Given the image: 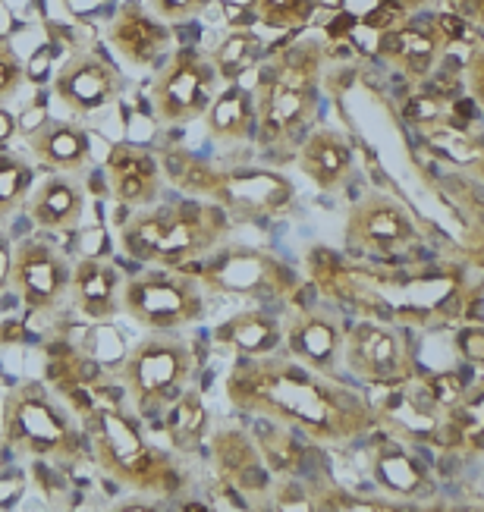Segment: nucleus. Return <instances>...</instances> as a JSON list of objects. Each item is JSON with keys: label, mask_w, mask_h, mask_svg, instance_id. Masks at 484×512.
I'll list each match as a JSON object with an SVG mask.
<instances>
[{"label": "nucleus", "mask_w": 484, "mask_h": 512, "mask_svg": "<svg viewBox=\"0 0 484 512\" xmlns=\"http://www.w3.org/2000/svg\"><path fill=\"white\" fill-rule=\"evenodd\" d=\"M227 396L242 412H258L280 425L305 428L324 440L356 437L371 425L368 403H359L352 393L318 381L312 371L271 355L239 359L227 377Z\"/></svg>", "instance_id": "obj_1"}, {"label": "nucleus", "mask_w": 484, "mask_h": 512, "mask_svg": "<svg viewBox=\"0 0 484 512\" xmlns=\"http://www.w3.org/2000/svg\"><path fill=\"white\" fill-rule=\"evenodd\" d=\"M82 431L98 469L123 487L148 497H176L183 491V472L164 450L145 440L139 421L120 406H104L82 418Z\"/></svg>", "instance_id": "obj_2"}, {"label": "nucleus", "mask_w": 484, "mask_h": 512, "mask_svg": "<svg viewBox=\"0 0 484 512\" xmlns=\"http://www.w3.org/2000/svg\"><path fill=\"white\" fill-rule=\"evenodd\" d=\"M321 48L315 41H293L283 48L258 79V139L264 148L299 142L318 107Z\"/></svg>", "instance_id": "obj_3"}, {"label": "nucleus", "mask_w": 484, "mask_h": 512, "mask_svg": "<svg viewBox=\"0 0 484 512\" xmlns=\"http://www.w3.org/2000/svg\"><path fill=\"white\" fill-rule=\"evenodd\" d=\"M0 437H4V447L32 459H73L79 453L76 428L38 381L7 393Z\"/></svg>", "instance_id": "obj_4"}, {"label": "nucleus", "mask_w": 484, "mask_h": 512, "mask_svg": "<svg viewBox=\"0 0 484 512\" xmlns=\"http://www.w3.org/2000/svg\"><path fill=\"white\" fill-rule=\"evenodd\" d=\"M195 371L192 346L173 333H148L120 362V384L142 412L170 406Z\"/></svg>", "instance_id": "obj_5"}, {"label": "nucleus", "mask_w": 484, "mask_h": 512, "mask_svg": "<svg viewBox=\"0 0 484 512\" xmlns=\"http://www.w3.org/2000/svg\"><path fill=\"white\" fill-rule=\"evenodd\" d=\"M120 311L151 333H173L205 318V293L192 274L158 267L120 286Z\"/></svg>", "instance_id": "obj_6"}, {"label": "nucleus", "mask_w": 484, "mask_h": 512, "mask_svg": "<svg viewBox=\"0 0 484 512\" xmlns=\"http://www.w3.org/2000/svg\"><path fill=\"white\" fill-rule=\"evenodd\" d=\"M189 274L198 277L205 289L220 296H249V299H280L296 289L293 274L280 261L252 249H217Z\"/></svg>", "instance_id": "obj_7"}, {"label": "nucleus", "mask_w": 484, "mask_h": 512, "mask_svg": "<svg viewBox=\"0 0 484 512\" xmlns=\"http://www.w3.org/2000/svg\"><path fill=\"white\" fill-rule=\"evenodd\" d=\"M217 95V70L211 57L192 48H180L161 76L154 79L151 101L158 110V120L167 126H183L208 114V107Z\"/></svg>", "instance_id": "obj_8"}, {"label": "nucleus", "mask_w": 484, "mask_h": 512, "mask_svg": "<svg viewBox=\"0 0 484 512\" xmlns=\"http://www.w3.org/2000/svg\"><path fill=\"white\" fill-rule=\"evenodd\" d=\"M227 233V211L214 202H170L167 230L158 242L154 267H176L189 274L224 242Z\"/></svg>", "instance_id": "obj_9"}, {"label": "nucleus", "mask_w": 484, "mask_h": 512, "mask_svg": "<svg viewBox=\"0 0 484 512\" xmlns=\"http://www.w3.org/2000/svg\"><path fill=\"white\" fill-rule=\"evenodd\" d=\"M70 280H73L70 264L48 242L22 239L13 249L10 286L16 289L19 302L29 311H54L70 296Z\"/></svg>", "instance_id": "obj_10"}, {"label": "nucleus", "mask_w": 484, "mask_h": 512, "mask_svg": "<svg viewBox=\"0 0 484 512\" xmlns=\"http://www.w3.org/2000/svg\"><path fill=\"white\" fill-rule=\"evenodd\" d=\"M290 180L271 170H227L214 176L208 198L233 217H274L293 205Z\"/></svg>", "instance_id": "obj_11"}, {"label": "nucleus", "mask_w": 484, "mask_h": 512, "mask_svg": "<svg viewBox=\"0 0 484 512\" xmlns=\"http://www.w3.org/2000/svg\"><path fill=\"white\" fill-rule=\"evenodd\" d=\"M349 239L374 255H400L418 242V230L393 198L368 195L349 214Z\"/></svg>", "instance_id": "obj_12"}, {"label": "nucleus", "mask_w": 484, "mask_h": 512, "mask_svg": "<svg viewBox=\"0 0 484 512\" xmlns=\"http://www.w3.org/2000/svg\"><path fill=\"white\" fill-rule=\"evenodd\" d=\"M346 362L365 381L378 384H406L412 377V359L403 340L381 324H356L346 337Z\"/></svg>", "instance_id": "obj_13"}, {"label": "nucleus", "mask_w": 484, "mask_h": 512, "mask_svg": "<svg viewBox=\"0 0 484 512\" xmlns=\"http://www.w3.org/2000/svg\"><path fill=\"white\" fill-rule=\"evenodd\" d=\"M54 92L76 117H92L120 95V76L95 54H76L60 66Z\"/></svg>", "instance_id": "obj_14"}, {"label": "nucleus", "mask_w": 484, "mask_h": 512, "mask_svg": "<svg viewBox=\"0 0 484 512\" xmlns=\"http://www.w3.org/2000/svg\"><path fill=\"white\" fill-rule=\"evenodd\" d=\"M107 44L129 66H151L167 54L170 29L161 16H154L142 0H126L107 26Z\"/></svg>", "instance_id": "obj_15"}, {"label": "nucleus", "mask_w": 484, "mask_h": 512, "mask_svg": "<svg viewBox=\"0 0 484 512\" xmlns=\"http://www.w3.org/2000/svg\"><path fill=\"white\" fill-rule=\"evenodd\" d=\"M107 183L110 192L120 205L126 208H151L158 205L164 180L161 167L148 151L132 148V145H117L107 154Z\"/></svg>", "instance_id": "obj_16"}, {"label": "nucleus", "mask_w": 484, "mask_h": 512, "mask_svg": "<svg viewBox=\"0 0 484 512\" xmlns=\"http://www.w3.org/2000/svg\"><path fill=\"white\" fill-rule=\"evenodd\" d=\"M211 450L220 478H224V484L236 487L242 497H258L268 491V465H264V456L252 437L236 428H224L214 434Z\"/></svg>", "instance_id": "obj_17"}, {"label": "nucleus", "mask_w": 484, "mask_h": 512, "mask_svg": "<svg viewBox=\"0 0 484 512\" xmlns=\"http://www.w3.org/2000/svg\"><path fill=\"white\" fill-rule=\"evenodd\" d=\"M32 154L51 173L79 176L92 167V139L79 123L70 120H48L29 136Z\"/></svg>", "instance_id": "obj_18"}, {"label": "nucleus", "mask_w": 484, "mask_h": 512, "mask_svg": "<svg viewBox=\"0 0 484 512\" xmlns=\"http://www.w3.org/2000/svg\"><path fill=\"white\" fill-rule=\"evenodd\" d=\"M29 217L41 230H76L85 214V189L66 173L44 176L38 186L29 192Z\"/></svg>", "instance_id": "obj_19"}, {"label": "nucleus", "mask_w": 484, "mask_h": 512, "mask_svg": "<svg viewBox=\"0 0 484 512\" xmlns=\"http://www.w3.org/2000/svg\"><path fill=\"white\" fill-rule=\"evenodd\" d=\"M70 299L76 311L88 321H110L120 311V274L104 258H82L73 267Z\"/></svg>", "instance_id": "obj_20"}, {"label": "nucleus", "mask_w": 484, "mask_h": 512, "mask_svg": "<svg viewBox=\"0 0 484 512\" xmlns=\"http://www.w3.org/2000/svg\"><path fill=\"white\" fill-rule=\"evenodd\" d=\"M299 164L305 176H312V183L324 192H334L346 186L349 173H352V151L343 142V136L330 129H318L305 139Z\"/></svg>", "instance_id": "obj_21"}, {"label": "nucleus", "mask_w": 484, "mask_h": 512, "mask_svg": "<svg viewBox=\"0 0 484 512\" xmlns=\"http://www.w3.org/2000/svg\"><path fill=\"white\" fill-rule=\"evenodd\" d=\"M255 117H258L255 114V95L246 85L227 82L224 92L214 95L208 114H205V123H208L211 139H217L220 145H239L252 136Z\"/></svg>", "instance_id": "obj_22"}, {"label": "nucleus", "mask_w": 484, "mask_h": 512, "mask_svg": "<svg viewBox=\"0 0 484 512\" xmlns=\"http://www.w3.org/2000/svg\"><path fill=\"white\" fill-rule=\"evenodd\" d=\"M214 340L217 346L236 352L239 359H261V355H271L280 346L283 333L274 318L252 308V311H239L227 324H220Z\"/></svg>", "instance_id": "obj_23"}, {"label": "nucleus", "mask_w": 484, "mask_h": 512, "mask_svg": "<svg viewBox=\"0 0 484 512\" xmlns=\"http://www.w3.org/2000/svg\"><path fill=\"white\" fill-rule=\"evenodd\" d=\"M437 48H440V35L431 26H400L381 32V54L393 66H400L409 79H422L431 73Z\"/></svg>", "instance_id": "obj_24"}, {"label": "nucleus", "mask_w": 484, "mask_h": 512, "mask_svg": "<svg viewBox=\"0 0 484 512\" xmlns=\"http://www.w3.org/2000/svg\"><path fill=\"white\" fill-rule=\"evenodd\" d=\"M290 352L305 365H312L315 371L330 374L337 368L340 359V330L330 318H321L315 311H305V315L290 327Z\"/></svg>", "instance_id": "obj_25"}, {"label": "nucleus", "mask_w": 484, "mask_h": 512, "mask_svg": "<svg viewBox=\"0 0 484 512\" xmlns=\"http://www.w3.org/2000/svg\"><path fill=\"white\" fill-rule=\"evenodd\" d=\"M374 478L396 497H418L431 491L425 465L412 459L403 447H396V443H387L374 456Z\"/></svg>", "instance_id": "obj_26"}, {"label": "nucleus", "mask_w": 484, "mask_h": 512, "mask_svg": "<svg viewBox=\"0 0 484 512\" xmlns=\"http://www.w3.org/2000/svg\"><path fill=\"white\" fill-rule=\"evenodd\" d=\"M167 217H170V205L139 208L120 227L123 252L139 264H154V258H158V242L167 230Z\"/></svg>", "instance_id": "obj_27"}, {"label": "nucleus", "mask_w": 484, "mask_h": 512, "mask_svg": "<svg viewBox=\"0 0 484 512\" xmlns=\"http://www.w3.org/2000/svg\"><path fill=\"white\" fill-rule=\"evenodd\" d=\"M208 431V409L198 390H183L167 406V437L176 450H195Z\"/></svg>", "instance_id": "obj_28"}, {"label": "nucleus", "mask_w": 484, "mask_h": 512, "mask_svg": "<svg viewBox=\"0 0 484 512\" xmlns=\"http://www.w3.org/2000/svg\"><path fill=\"white\" fill-rule=\"evenodd\" d=\"M255 443L264 456V462L271 465L274 472H299L302 462H305V453L302 447L293 440V431L290 428H280V421L268 418V421H258L255 428Z\"/></svg>", "instance_id": "obj_29"}, {"label": "nucleus", "mask_w": 484, "mask_h": 512, "mask_svg": "<svg viewBox=\"0 0 484 512\" xmlns=\"http://www.w3.org/2000/svg\"><path fill=\"white\" fill-rule=\"evenodd\" d=\"M261 54V41L252 32H230L224 41L217 44L211 63L217 70V79L224 82H239L242 73H249L252 66L258 63Z\"/></svg>", "instance_id": "obj_30"}, {"label": "nucleus", "mask_w": 484, "mask_h": 512, "mask_svg": "<svg viewBox=\"0 0 484 512\" xmlns=\"http://www.w3.org/2000/svg\"><path fill=\"white\" fill-rule=\"evenodd\" d=\"M35 186V170L16 158V154L0 151V220H7L19 205L29 202Z\"/></svg>", "instance_id": "obj_31"}, {"label": "nucleus", "mask_w": 484, "mask_h": 512, "mask_svg": "<svg viewBox=\"0 0 484 512\" xmlns=\"http://www.w3.org/2000/svg\"><path fill=\"white\" fill-rule=\"evenodd\" d=\"M315 0H255V13L268 29H293L312 16Z\"/></svg>", "instance_id": "obj_32"}, {"label": "nucleus", "mask_w": 484, "mask_h": 512, "mask_svg": "<svg viewBox=\"0 0 484 512\" xmlns=\"http://www.w3.org/2000/svg\"><path fill=\"white\" fill-rule=\"evenodd\" d=\"M22 82H26V66H22L10 44L0 38V104L13 98L22 88Z\"/></svg>", "instance_id": "obj_33"}, {"label": "nucleus", "mask_w": 484, "mask_h": 512, "mask_svg": "<svg viewBox=\"0 0 484 512\" xmlns=\"http://www.w3.org/2000/svg\"><path fill=\"white\" fill-rule=\"evenodd\" d=\"M440 101L444 98H437V95H412L403 104V114L412 126H431L437 120H444V104Z\"/></svg>", "instance_id": "obj_34"}, {"label": "nucleus", "mask_w": 484, "mask_h": 512, "mask_svg": "<svg viewBox=\"0 0 484 512\" xmlns=\"http://www.w3.org/2000/svg\"><path fill=\"white\" fill-rule=\"evenodd\" d=\"M425 387H428V393L434 399V406L444 409V412L459 406L462 393H466V384L456 381V374H434L431 381H425Z\"/></svg>", "instance_id": "obj_35"}, {"label": "nucleus", "mask_w": 484, "mask_h": 512, "mask_svg": "<svg viewBox=\"0 0 484 512\" xmlns=\"http://www.w3.org/2000/svg\"><path fill=\"white\" fill-rule=\"evenodd\" d=\"M208 7V0H148V10L164 22H186Z\"/></svg>", "instance_id": "obj_36"}, {"label": "nucleus", "mask_w": 484, "mask_h": 512, "mask_svg": "<svg viewBox=\"0 0 484 512\" xmlns=\"http://www.w3.org/2000/svg\"><path fill=\"white\" fill-rule=\"evenodd\" d=\"M406 19V10L396 4V0H381L378 7L365 13V26L374 29V32H390V29H400Z\"/></svg>", "instance_id": "obj_37"}, {"label": "nucleus", "mask_w": 484, "mask_h": 512, "mask_svg": "<svg viewBox=\"0 0 484 512\" xmlns=\"http://www.w3.org/2000/svg\"><path fill=\"white\" fill-rule=\"evenodd\" d=\"M437 35L444 41H462V44H472L475 41V29L469 26L466 16L459 13H444L437 19Z\"/></svg>", "instance_id": "obj_38"}, {"label": "nucleus", "mask_w": 484, "mask_h": 512, "mask_svg": "<svg viewBox=\"0 0 484 512\" xmlns=\"http://www.w3.org/2000/svg\"><path fill=\"white\" fill-rule=\"evenodd\" d=\"M26 494V475L19 469H7L0 475V509H13Z\"/></svg>", "instance_id": "obj_39"}, {"label": "nucleus", "mask_w": 484, "mask_h": 512, "mask_svg": "<svg viewBox=\"0 0 484 512\" xmlns=\"http://www.w3.org/2000/svg\"><path fill=\"white\" fill-rule=\"evenodd\" d=\"M459 349L466 352V359L484 365V327H469V330H462Z\"/></svg>", "instance_id": "obj_40"}, {"label": "nucleus", "mask_w": 484, "mask_h": 512, "mask_svg": "<svg viewBox=\"0 0 484 512\" xmlns=\"http://www.w3.org/2000/svg\"><path fill=\"white\" fill-rule=\"evenodd\" d=\"M41 123H48V114H44V104L38 101V104H32L26 114L19 117V123H16V129L22 132V136H32V132L41 126Z\"/></svg>", "instance_id": "obj_41"}, {"label": "nucleus", "mask_w": 484, "mask_h": 512, "mask_svg": "<svg viewBox=\"0 0 484 512\" xmlns=\"http://www.w3.org/2000/svg\"><path fill=\"white\" fill-rule=\"evenodd\" d=\"M469 79H472V92H475L478 104L484 107V51H478L469 60Z\"/></svg>", "instance_id": "obj_42"}, {"label": "nucleus", "mask_w": 484, "mask_h": 512, "mask_svg": "<svg viewBox=\"0 0 484 512\" xmlns=\"http://www.w3.org/2000/svg\"><path fill=\"white\" fill-rule=\"evenodd\" d=\"M16 343H26V324L10 318L0 324V346H16Z\"/></svg>", "instance_id": "obj_43"}, {"label": "nucleus", "mask_w": 484, "mask_h": 512, "mask_svg": "<svg viewBox=\"0 0 484 512\" xmlns=\"http://www.w3.org/2000/svg\"><path fill=\"white\" fill-rule=\"evenodd\" d=\"M352 29H356V16H349V13H337L334 19H330L327 35H330V38H346V35H352Z\"/></svg>", "instance_id": "obj_44"}, {"label": "nucleus", "mask_w": 484, "mask_h": 512, "mask_svg": "<svg viewBox=\"0 0 484 512\" xmlns=\"http://www.w3.org/2000/svg\"><path fill=\"white\" fill-rule=\"evenodd\" d=\"M10 267H13V252L7 246V239H0V289L10 286Z\"/></svg>", "instance_id": "obj_45"}, {"label": "nucleus", "mask_w": 484, "mask_h": 512, "mask_svg": "<svg viewBox=\"0 0 484 512\" xmlns=\"http://www.w3.org/2000/svg\"><path fill=\"white\" fill-rule=\"evenodd\" d=\"M48 51L44 54H38L35 60H32V70H26V79H32V82H41L44 79V73H48Z\"/></svg>", "instance_id": "obj_46"}, {"label": "nucleus", "mask_w": 484, "mask_h": 512, "mask_svg": "<svg viewBox=\"0 0 484 512\" xmlns=\"http://www.w3.org/2000/svg\"><path fill=\"white\" fill-rule=\"evenodd\" d=\"M13 132H16V120L7 114L4 107H0V145L10 142V139H13Z\"/></svg>", "instance_id": "obj_47"}, {"label": "nucleus", "mask_w": 484, "mask_h": 512, "mask_svg": "<svg viewBox=\"0 0 484 512\" xmlns=\"http://www.w3.org/2000/svg\"><path fill=\"white\" fill-rule=\"evenodd\" d=\"M403 10H412V7H422V4H428V0H396Z\"/></svg>", "instance_id": "obj_48"}, {"label": "nucleus", "mask_w": 484, "mask_h": 512, "mask_svg": "<svg viewBox=\"0 0 484 512\" xmlns=\"http://www.w3.org/2000/svg\"><path fill=\"white\" fill-rule=\"evenodd\" d=\"M315 4H318V7H330V10H337V7L343 4V0H315Z\"/></svg>", "instance_id": "obj_49"}]
</instances>
